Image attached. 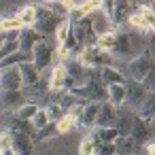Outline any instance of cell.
Segmentation results:
<instances>
[{
  "label": "cell",
  "instance_id": "obj_1",
  "mask_svg": "<svg viewBox=\"0 0 155 155\" xmlns=\"http://www.w3.org/2000/svg\"><path fill=\"white\" fill-rule=\"evenodd\" d=\"M55 45H58L55 41H49V36H43L38 45L34 47V62L38 64L43 72L55 64Z\"/></svg>",
  "mask_w": 155,
  "mask_h": 155
},
{
  "label": "cell",
  "instance_id": "obj_2",
  "mask_svg": "<svg viewBox=\"0 0 155 155\" xmlns=\"http://www.w3.org/2000/svg\"><path fill=\"white\" fill-rule=\"evenodd\" d=\"M151 94L149 85L144 81H136V79H127V104L132 108H140L142 102L147 100V96Z\"/></svg>",
  "mask_w": 155,
  "mask_h": 155
},
{
  "label": "cell",
  "instance_id": "obj_3",
  "mask_svg": "<svg viewBox=\"0 0 155 155\" xmlns=\"http://www.w3.org/2000/svg\"><path fill=\"white\" fill-rule=\"evenodd\" d=\"M0 87L2 89H21L24 87V74L21 66H5L0 74Z\"/></svg>",
  "mask_w": 155,
  "mask_h": 155
},
{
  "label": "cell",
  "instance_id": "obj_4",
  "mask_svg": "<svg viewBox=\"0 0 155 155\" xmlns=\"http://www.w3.org/2000/svg\"><path fill=\"white\" fill-rule=\"evenodd\" d=\"M26 102L28 96L24 94V89H2V110L17 113V108H21Z\"/></svg>",
  "mask_w": 155,
  "mask_h": 155
},
{
  "label": "cell",
  "instance_id": "obj_5",
  "mask_svg": "<svg viewBox=\"0 0 155 155\" xmlns=\"http://www.w3.org/2000/svg\"><path fill=\"white\" fill-rule=\"evenodd\" d=\"M134 119H136V108H132L127 102L119 106V113H117V130L121 136H130L132 134V125H134Z\"/></svg>",
  "mask_w": 155,
  "mask_h": 155
},
{
  "label": "cell",
  "instance_id": "obj_6",
  "mask_svg": "<svg viewBox=\"0 0 155 155\" xmlns=\"http://www.w3.org/2000/svg\"><path fill=\"white\" fill-rule=\"evenodd\" d=\"M11 136H13V153L26 155V153H32L34 151V144H36L34 136H30L26 132H19V130H11Z\"/></svg>",
  "mask_w": 155,
  "mask_h": 155
},
{
  "label": "cell",
  "instance_id": "obj_7",
  "mask_svg": "<svg viewBox=\"0 0 155 155\" xmlns=\"http://www.w3.org/2000/svg\"><path fill=\"white\" fill-rule=\"evenodd\" d=\"M132 11H136L132 0H115V11H113V24L115 28H121V26H127V19L132 15Z\"/></svg>",
  "mask_w": 155,
  "mask_h": 155
},
{
  "label": "cell",
  "instance_id": "obj_8",
  "mask_svg": "<svg viewBox=\"0 0 155 155\" xmlns=\"http://www.w3.org/2000/svg\"><path fill=\"white\" fill-rule=\"evenodd\" d=\"M100 108H102V100H89L85 104V110H83V119H81V125L79 127H85V130H94L96 123H98V115H100Z\"/></svg>",
  "mask_w": 155,
  "mask_h": 155
},
{
  "label": "cell",
  "instance_id": "obj_9",
  "mask_svg": "<svg viewBox=\"0 0 155 155\" xmlns=\"http://www.w3.org/2000/svg\"><path fill=\"white\" fill-rule=\"evenodd\" d=\"M117 113H119V106L110 100H104L102 102V108H100V115H98V123L96 127H106V125H115L117 123Z\"/></svg>",
  "mask_w": 155,
  "mask_h": 155
},
{
  "label": "cell",
  "instance_id": "obj_10",
  "mask_svg": "<svg viewBox=\"0 0 155 155\" xmlns=\"http://www.w3.org/2000/svg\"><path fill=\"white\" fill-rule=\"evenodd\" d=\"M100 72H102V81H104L106 85H110V83H127V79H130L117 64L100 66Z\"/></svg>",
  "mask_w": 155,
  "mask_h": 155
},
{
  "label": "cell",
  "instance_id": "obj_11",
  "mask_svg": "<svg viewBox=\"0 0 155 155\" xmlns=\"http://www.w3.org/2000/svg\"><path fill=\"white\" fill-rule=\"evenodd\" d=\"M43 36H45V34H41L34 26H24V28H21V36H19L21 49H24V51H34V47L38 45V41H41Z\"/></svg>",
  "mask_w": 155,
  "mask_h": 155
},
{
  "label": "cell",
  "instance_id": "obj_12",
  "mask_svg": "<svg viewBox=\"0 0 155 155\" xmlns=\"http://www.w3.org/2000/svg\"><path fill=\"white\" fill-rule=\"evenodd\" d=\"M21 66V74H24V85H34V83H38L41 79H43V70L38 68V64L34 62V60H30V62H24V64H19Z\"/></svg>",
  "mask_w": 155,
  "mask_h": 155
},
{
  "label": "cell",
  "instance_id": "obj_13",
  "mask_svg": "<svg viewBox=\"0 0 155 155\" xmlns=\"http://www.w3.org/2000/svg\"><path fill=\"white\" fill-rule=\"evenodd\" d=\"M91 21H94V28H96V32H98V34H104V32L117 30V28H115V24H113V19H110V15H106L102 9H98V11H94V13H91Z\"/></svg>",
  "mask_w": 155,
  "mask_h": 155
},
{
  "label": "cell",
  "instance_id": "obj_14",
  "mask_svg": "<svg viewBox=\"0 0 155 155\" xmlns=\"http://www.w3.org/2000/svg\"><path fill=\"white\" fill-rule=\"evenodd\" d=\"M108 100L117 106L127 102V83H110L108 85Z\"/></svg>",
  "mask_w": 155,
  "mask_h": 155
},
{
  "label": "cell",
  "instance_id": "obj_15",
  "mask_svg": "<svg viewBox=\"0 0 155 155\" xmlns=\"http://www.w3.org/2000/svg\"><path fill=\"white\" fill-rule=\"evenodd\" d=\"M15 15L21 19L24 26H34V24L38 21V5L30 2V5H26V7H21Z\"/></svg>",
  "mask_w": 155,
  "mask_h": 155
},
{
  "label": "cell",
  "instance_id": "obj_16",
  "mask_svg": "<svg viewBox=\"0 0 155 155\" xmlns=\"http://www.w3.org/2000/svg\"><path fill=\"white\" fill-rule=\"evenodd\" d=\"M117 144V153H138V151H144V144L136 142L132 136H119L115 140Z\"/></svg>",
  "mask_w": 155,
  "mask_h": 155
},
{
  "label": "cell",
  "instance_id": "obj_17",
  "mask_svg": "<svg viewBox=\"0 0 155 155\" xmlns=\"http://www.w3.org/2000/svg\"><path fill=\"white\" fill-rule=\"evenodd\" d=\"M30 60H34V51H24V49H19V51H15L13 55H9V58H2L0 60V66H19V64H24V62H30Z\"/></svg>",
  "mask_w": 155,
  "mask_h": 155
},
{
  "label": "cell",
  "instance_id": "obj_18",
  "mask_svg": "<svg viewBox=\"0 0 155 155\" xmlns=\"http://www.w3.org/2000/svg\"><path fill=\"white\" fill-rule=\"evenodd\" d=\"M94 132V136L98 138V140H102V142H115L121 134H119V130H117V125H106V127H94L91 130Z\"/></svg>",
  "mask_w": 155,
  "mask_h": 155
},
{
  "label": "cell",
  "instance_id": "obj_19",
  "mask_svg": "<svg viewBox=\"0 0 155 155\" xmlns=\"http://www.w3.org/2000/svg\"><path fill=\"white\" fill-rule=\"evenodd\" d=\"M142 119H147V121H153V117H155V89H151V94L147 96V100L142 102V106L136 110Z\"/></svg>",
  "mask_w": 155,
  "mask_h": 155
},
{
  "label": "cell",
  "instance_id": "obj_20",
  "mask_svg": "<svg viewBox=\"0 0 155 155\" xmlns=\"http://www.w3.org/2000/svg\"><path fill=\"white\" fill-rule=\"evenodd\" d=\"M102 51H110L115 49L117 45V30H110V32H104V34H98V43H96Z\"/></svg>",
  "mask_w": 155,
  "mask_h": 155
},
{
  "label": "cell",
  "instance_id": "obj_21",
  "mask_svg": "<svg viewBox=\"0 0 155 155\" xmlns=\"http://www.w3.org/2000/svg\"><path fill=\"white\" fill-rule=\"evenodd\" d=\"M55 125H58V132H60V136H64V134H70L72 130H77L79 127V121L72 117V115H64L60 121H55Z\"/></svg>",
  "mask_w": 155,
  "mask_h": 155
},
{
  "label": "cell",
  "instance_id": "obj_22",
  "mask_svg": "<svg viewBox=\"0 0 155 155\" xmlns=\"http://www.w3.org/2000/svg\"><path fill=\"white\" fill-rule=\"evenodd\" d=\"M79 153H83V155H96V136H94L91 130H89V134H87L85 138H81V142H79Z\"/></svg>",
  "mask_w": 155,
  "mask_h": 155
},
{
  "label": "cell",
  "instance_id": "obj_23",
  "mask_svg": "<svg viewBox=\"0 0 155 155\" xmlns=\"http://www.w3.org/2000/svg\"><path fill=\"white\" fill-rule=\"evenodd\" d=\"M43 106H41V102H34V100H28L21 108H17V115L21 117V119H32L38 110H41Z\"/></svg>",
  "mask_w": 155,
  "mask_h": 155
},
{
  "label": "cell",
  "instance_id": "obj_24",
  "mask_svg": "<svg viewBox=\"0 0 155 155\" xmlns=\"http://www.w3.org/2000/svg\"><path fill=\"white\" fill-rule=\"evenodd\" d=\"M45 108H47V113H49L51 121H60V119L68 113V108H64V104H62V102H49Z\"/></svg>",
  "mask_w": 155,
  "mask_h": 155
},
{
  "label": "cell",
  "instance_id": "obj_25",
  "mask_svg": "<svg viewBox=\"0 0 155 155\" xmlns=\"http://www.w3.org/2000/svg\"><path fill=\"white\" fill-rule=\"evenodd\" d=\"M19 49H21V41H19V38H17V41H2V47H0V60L13 55V53L19 51Z\"/></svg>",
  "mask_w": 155,
  "mask_h": 155
},
{
  "label": "cell",
  "instance_id": "obj_26",
  "mask_svg": "<svg viewBox=\"0 0 155 155\" xmlns=\"http://www.w3.org/2000/svg\"><path fill=\"white\" fill-rule=\"evenodd\" d=\"M70 34H72V24H70L68 19H64V21L58 26V30H55V43H64Z\"/></svg>",
  "mask_w": 155,
  "mask_h": 155
},
{
  "label": "cell",
  "instance_id": "obj_27",
  "mask_svg": "<svg viewBox=\"0 0 155 155\" xmlns=\"http://www.w3.org/2000/svg\"><path fill=\"white\" fill-rule=\"evenodd\" d=\"M21 28H24V24H21V19L17 15H13V17L5 15L2 24H0V30H21Z\"/></svg>",
  "mask_w": 155,
  "mask_h": 155
},
{
  "label": "cell",
  "instance_id": "obj_28",
  "mask_svg": "<svg viewBox=\"0 0 155 155\" xmlns=\"http://www.w3.org/2000/svg\"><path fill=\"white\" fill-rule=\"evenodd\" d=\"M32 121H34V125H36L38 130H43L45 125H49V123H51V117H49L47 108L43 106V108H41V110H38V113H36L34 117H32Z\"/></svg>",
  "mask_w": 155,
  "mask_h": 155
},
{
  "label": "cell",
  "instance_id": "obj_29",
  "mask_svg": "<svg viewBox=\"0 0 155 155\" xmlns=\"http://www.w3.org/2000/svg\"><path fill=\"white\" fill-rule=\"evenodd\" d=\"M100 7H102V0H83V2H81V9H83L85 15H91V13L98 11Z\"/></svg>",
  "mask_w": 155,
  "mask_h": 155
},
{
  "label": "cell",
  "instance_id": "obj_30",
  "mask_svg": "<svg viewBox=\"0 0 155 155\" xmlns=\"http://www.w3.org/2000/svg\"><path fill=\"white\" fill-rule=\"evenodd\" d=\"M85 17H87V15L83 13L81 5H77V7H74V9L70 11V15H68V21H70V24H81V21H83Z\"/></svg>",
  "mask_w": 155,
  "mask_h": 155
},
{
  "label": "cell",
  "instance_id": "obj_31",
  "mask_svg": "<svg viewBox=\"0 0 155 155\" xmlns=\"http://www.w3.org/2000/svg\"><path fill=\"white\" fill-rule=\"evenodd\" d=\"M21 36V30H2V36H0V38H2V41H17ZM2 41H0V43H2Z\"/></svg>",
  "mask_w": 155,
  "mask_h": 155
},
{
  "label": "cell",
  "instance_id": "obj_32",
  "mask_svg": "<svg viewBox=\"0 0 155 155\" xmlns=\"http://www.w3.org/2000/svg\"><path fill=\"white\" fill-rule=\"evenodd\" d=\"M106 15L113 17V11H115V0H102V7H100Z\"/></svg>",
  "mask_w": 155,
  "mask_h": 155
},
{
  "label": "cell",
  "instance_id": "obj_33",
  "mask_svg": "<svg viewBox=\"0 0 155 155\" xmlns=\"http://www.w3.org/2000/svg\"><path fill=\"white\" fill-rule=\"evenodd\" d=\"M43 2H45V5H49V2H55V0H43Z\"/></svg>",
  "mask_w": 155,
  "mask_h": 155
}]
</instances>
